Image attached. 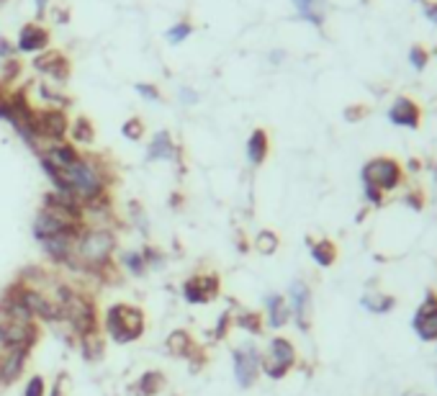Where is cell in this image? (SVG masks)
Listing matches in <instances>:
<instances>
[{
  "mask_svg": "<svg viewBox=\"0 0 437 396\" xmlns=\"http://www.w3.org/2000/svg\"><path fill=\"white\" fill-rule=\"evenodd\" d=\"M11 57H13V46L8 44L3 37H0V60H11Z\"/></svg>",
  "mask_w": 437,
  "mask_h": 396,
  "instance_id": "obj_46",
  "label": "cell"
},
{
  "mask_svg": "<svg viewBox=\"0 0 437 396\" xmlns=\"http://www.w3.org/2000/svg\"><path fill=\"white\" fill-rule=\"evenodd\" d=\"M409 62H412V68H415L417 72H422V70L427 68V62H430V52H427L424 46L415 44L409 49Z\"/></svg>",
  "mask_w": 437,
  "mask_h": 396,
  "instance_id": "obj_38",
  "label": "cell"
},
{
  "mask_svg": "<svg viewBox=\"0 0 437 396\" xmlns=\"http://www.w3.org/2000/svg\"><path fill=\"white\" fill-rule=\"evenodd\" d=\"M41 209L57 211L62 217L72 219V222H83L85 224V206L77 201L72 193H60V191H49L41 198Z\"/></svg>",
  "mask_w": 437,
  "mask_h": 396,
  "instance_id": "obj_15",
  "label": "cell"
},
{
  "mask_svg": "<svg viewBox=\"0 0 437 396\" xmlns=\"http://www.w3.org/2000/svg\"><path fill=\"white\" fill-rule=\"evenodd\" d=\"M167 386V378L162 371H144L139 378L134 381V386H131V394L134 396H157L162 394V389Z\"/></svg>",
  "mask_w": 437,
  "mask_h": 396,
  "instance_id": "obj_24",
  "label": "cell"
},
{
  "mask_svg": "<svg viewBox=\"0 0 437 396\" xmlns=\"http://www.w3.org/2000/svg\"><path fill=\"white\" fill-rule=\"evenodd\" d=\"M419 3H422L424 15H427L432 23H437V3H435V0H419Z\"/></svg>",
  "mask_w": 437,
  "mask_h": 396,
  "instance_id": "obj_44",
  "label": "cell"
},
{
  "mask_svg": "<svg viewBox=\"0 0 437 396\" xmlns=\"http://www.w3.org/2000/svg\"><path fill=\"white\" fill-rule=\"evenodd\" d=\"M412 329L422 343H437V291L427 288L422 304L412 317Z\"/></svg>",
  "mask_w": 437,
  "mask_h": 396,
  "instance_id": "obj_12",
  "label": "cell"
},
{
  "mask_svg": "<svg viewBox=\"0 0 437 396\" xmlns=\"http://www.w3.org/2000/svg\"><path fill=\"white\" fill-rule=\"evenodd\" d=\"M260 360H263V352L252 340H244L232 350V373L240 389L255 386L257 376H260Z\"/></svg>",
  "mask_w": 437,
  "mask_h": 396,
  "instance_id": "obj_6",
  "label": "cell"
},
{
  "mask_svg": "<svg viewBox=\"0 0 437 396\" xmlns=\"http://www.w3.org/2000/svg\"><path fill=\"white\" fill-rule=\"evenodd\" d=\"M41 337V327L37 321L21 324L0 317V350H34V345Z\"/></svg>",
  "mask_w": 437,
  "mask_h": 396,
  "instance_id": "obj_8",
  "label": "cell"
},
{
  "mask_svg": "<svg viewBox=\"0 0 437 396\" xmlns=\"http://www.w3.org/2000/svg\"><path fill=\"white\" fill-rule=\"evenodd\" d=\"M234 327L257 337V335H263L265 319L260 312H237V314H234Z\"/></svg>",
  "mask_w": 437,
  "mask_h": 396,
  "instance_id": "obj_31",
  "label": "cell"
},
{
  "mask_svg": "<svg viewBox=\"0 0 437 396\" xmlns=\"http://www.w3.org/2000/svg\"><path fill=\"white\" fill-rule=\"evenodd\" d=\"M404 396H422V394H404Z\"/></svg>",
  "mask_w": 437,
  "mask_h": 396,
  "instance_id": "obj_49",
  "label": "cell"
},
{
  "mask_svg": "<svg viewBox=\"0 0 437 396\" xmlns=\"http://www.w3.org/2000/svg\"><path fill=\"white\" fill-rule=\"evenodd\" d=\"M121 134L131 139V142H139L144 136V121L142 119H129L124 127H121Z\"/></svg>",
  "mask_w": 437,
  "mask_h": 396,
  "instance_id": "obj_39",
  "label": "cell"
},
{
  "mask_svg": "<svg viewBox=\"0 0 437 396\" xmlns=\"http://www.w3.org/2000/svg\"><path fill=\"white\" fill-rule=\"evenodd\" d=\"M46 44H49V31L44 26H39V23H26L18 31V41H15L18 52H41V49H46Z\"/></svg>",
  "mask_w": 437,
  "mask_h": 396,
  "instance_id": "obj_22",
  "label": "cell"
},
{
  "mask_svg": "<svg viewBox=\"0 0 437 396\" xmlns=\"http://www.w3.org/2000/svg\"><path fill=\"white\" fill-rule=\"evenodd\" d=\"M34 132H37L41 150L46 144L54 142H67L70 119L65 108H34Z\"/></svg>",
  "mask_w": 437,
  "mask_h": 396,
  "instance_id": "obj_7",
  "label": "cell"
},
{
  "mask_svg": "<svg viewBox=\"0 0 437 396\" xmlns=\"http://www.w3.org/2000/svg\"><path fill=\"white\" fill-rule=\"evenodd\" d=\"M363 116H368V108H365V106H350V108H345L347 121H360Z\"/></svg>",
  "mask_w": 437,
  "mask_h": 396,
  "instance_id": "obj_42",
  "label": "cell"
},
{
  "mask_svg": "<svg viewBox=\"0 0 437 396\" xmlns=\"http://www.w3.org/2000/svg\"><path fill=\"white\" fill-rule=\"evenodd\" d=\"M407 203L412 206L415 211H422V206H424V198H422V193L419 191H415V193H409L407 196Z\"/></svg>",
  "mask_w": 437,
  "mask_h": 396,
  "instance_id": "obj_45",
  "label": "cell"
},
{
  "mask_svg": "<svg viewBox=\"0 0 437 396\" xmlns=\"http://www.w3.org/2000/svg\"><path fill=\"white\" fill-rule=\"evenodd\" d=\"M309 242V253H311V260L317 262L319 268H332L334 262H337V255H339V250H337V245L332 242V239H327V237H322V239H306Z\"/></svg>",
  "mask_w": 437,
  "mask_h": 396,
  "instance_id": "obj_25",
  "label": "cell"
},
{
  "mask_svg": "<svg viewBox=\"0 0 437 396\" xmlns=\"http://www.w3.org/2000/svg\"><path fill=\"white\" fill-rule=\"evenodd\" d=\"M288 307H291V317H294L296 327L301 332H309L314 309H311V288L306 281L299 278V281L291 283V288H288Z\"/></svg>",
  "mask_w": 437,
  "mask_h": 396,
  "instance_id": "obj_14",
  "label": "cell"
},
{
  "mask_svg": "<svg viewBox=\"0 0 437 396\" xmlns=\"http://www.w3.org/2000/svg\"><path fill=\"white\" fill-rule=\"evenodd\" d=\"M77 347H80V355H83L88 363H98L106 352V340L100 335V329L96 332H88V335L77 337Z\"/></svg>",
  "mask_w": 437,
  "mask_h": 396,
  "instance_id": "obj_26",
  "label": "cell"
},
{
  "mask_svg": "<svg viewBox=\"0 0 437 396\" xmlns=\"http://www.w3.org/2000/svg\"><path fill=\"white\" fill-rule=\"evenodd\" d=\"M6 96H8V90H6V85H3V82H0V103H3V101H6Z\"/></svg>",
  "mask_w": 437,
  "mask_h": 396,
  "instance_id": "obj_47",
  "label": "cell"
},
{
  "mask_svg": "<svg viewBox=\"0 0 437 396\" xmlns=\"http://www.w3.org/2000/svg\"><path fill=\"white\" fill-rule=\"evenodd\" d=\"M252 247H255L257 255H263V257H270V255L278 253L280 247V237L273 229H260L252 239Z\"/></svg>",
  "mask_w": 437,
  "mask_h": 396,
  "instance_id": "obj_32",
  "label": "cell"
},
{
  "mask_svg": "<svg viewBox=\"0 0 437 396\" xmlns=\"http://www.w3.org/2000/svg\"><path fill=\"white\" fill-rule=\"evenodd\" d=\"M21 396H46V378L44 376H31L26 378V386H23Z\"/></svg>",
  "mask_w": 437,
  "mask_h": 396,
  "instance_id": "obj_37",
  "label": "cell"
},
{
  "mask_svg": "<svg viewBox=\"0 0 437 396\" xmlns=\"http://www.w3.org/2000/svg\"><path fill=\"white\" fill-rule=\"evenodd\" d=\"M134 90L144 98V101H152V103H159V101H162V93H159V88H157V85H152V82H136Z\"/></svg>",
  "mask_w": 437,
  "mask_h": 396,
  "instance_id": "obj_40",
  "label": "cell"
},
{
  "mask_svg": "<svg viewBox=\"0 0 437 396\" xmlns=\"http://www.w3.org/2000/svg\"><path fill=\"white\" fill-rule=\"evenodd\" d=\"M360 307L370 314H389L396 307V299L391 293H363Z\"/></svg>",
  "mask_w": 437,
  "mask_h": 396,
  "instance_id": "obj_29",
  "label": "cell"
},
{
  "mask_svg": "<svg viewBox=\"0 0 437 396\" xmlns=\"http://www.w3.org/2000/svg\"><path fill=\"white\" fill-rule=\"evenodd\" d=\"M65 381H67V373H60L57 376V381L52 383V389L46 396H65Z\"/></svg>",
  "mask_w": 437,
  "mask_h": 396,
  "instance_id": "obj_43",
  "label": "cell"
},
{
  "mask_svg": "<svg viewBox=\"0 0 437 396\" xmlns=\"http://www.w3.org/2000/svg\"><path fill=\"white\" fill-rule=\"evenodd\" d=\"M159 160H181V147L173 142V134L159 129L157 134L150 139V147H147V162H159Z\"/></svg>",
  "mask_w": 437,
  "mask_h": 396,
  "instance_id": "obj_19",
  "label": "cell"
},
{
  "mask_svg": "<svg viewBox=\"0 0 437 396\" xmlns=\"http://www.w3.org/2000/svg\"><path fill=\"white\" fill-rule=\"evenodd\" d=\"M70 144H83V147H91L96 142V127H93L91 119L85 116H77L75 121H70Z\"/></svg>",
  "mask_w": 437,
  "mask_h": 396,
  "instance_id": "obj_28",
  "label": "cell"
},
{
  "mask_svg": "<svg viewBox=\"0 0 437 396\" xmlns=\"http://www.w3.org/2000/svg\"><path fill=\"white\" fill-rule=\"evenodd\" d=\"M100 329H103V335H106L113 345L136 343V340L144 335V329H147L144 309L136 307V304H124V301L111 304V307L103 312Z\"/></svg>",
  "mask_w": 437,
  "mask_h": 396,
  "instance_id": "obj_3",
  "label": "cell"
},
{
  "mask_svg": "<svg viewBox=\"0 0 437 396\" xmlns=\"http://www.w3.org/2000/svg\"><path fill=\"white\" fill-rule=\"evenodd\" d=\"M142 257H144V265L147 270H162L167 265V255L155 245H147L142 247Z\"/></svg>",
  "mask_w": 437,
  "mask_h": 396,
  "instance_id": "obj_34",
  "label": "cell"
},
{
  "mask_svg": "<svg viewBox=\"0 0 437 396\" xmlns=\"http://www.w3.org/2000/svg\"><path fill=\"white\" fill-rule=\"evenodd\" d=\"M44 6H46V0H37V11H39V13H44Z\"/></svg>",
  "mask_w": 437,
  "mask_h": 396,
  "instance_id": "obj_48",
  "label": "cell"
},
{
  "mask_svg": "<svg viewBox=\"0 0 437 396\" xmlns=\"http://www.w3.org/2000/svg\"><path fill=\"white\" fill-rule=\"evenodd\" d=\"M34 68H37L41 75H46L49 80H54V82H65L70 77V62L62 52L39 54L37 60H34Z\"/></svg>",
  "mask_w": 437,
  "mask_h": 396,
  "instance_id": "obj_18",
  "label": "cell"
},
{
  "mask_svg": "<svg viewBox=\"0 0 437 396\" xmlns=\"http://www.w3.org/2000/svg\"><path fill=\"white\" fill-rule=\"evenodd\" d=\"M268 152H270V142H268V132L265 129H255L247 139V160L252 167H260V165L268 160Z\"/></svg>",
  "mask_w": 437,
  "mask_h": 396,
  "instance_id": "obj_27",
  "label": "cell"
},
{
  "mask_svg": "<svg viewBox=\"0 0 437 396\" xmlns=\"http://www.w3.org/2000/svg\"><path fill=\"white\" fill-rule=\"evenodd\" d=\"M183 301L201 307V304H211L218 299L221 293V278L216 273H193L190 278H185L181 286Z\"/></svg>",
  "mask_w": 437,
  "mask_h": 396,
  "instance_id": "obj_9",
  "label": "cell"
},
{
  "mask_svg": "<svg viewBox=\"0 0 437 396\" xmlns=\"http://www.w3.org/2000/svg\"><path fill=\"white\" fill-rule=\"evenodd\" d=\"M167 352L173 355V358H193V355H198V347H196V340H193V335H190L188 329H173L170 335H167V343H165Z\"/></svg>",
  "mask_w": 437,
  "mask_h": 396,
  "instance_id": "obj_23",
  "label": "cell"
},
{
  "mask_svg": "<svg viewBox=\"0 0 437 396\" xmlns=\"http://www.w3.org/2000/svg\"><path fill=\"white\" fill-rule=\"evenodd\" d=\"M389 121L393 127H404V129H419V121H422V108L407 96H399L389 108Z\"/></svg>",
  "mask_w": 437,
  "mask_h": 396,
  "instance_id": "obj_17",
  "label": "cell"
},
{
  "mask_svg": "<svg viewBox=\"0 0 437 396\" xmlns=\"http://www.w3.org/2000/svg\"><path fill=\"white\" fill-rule=\"evenodd\" d=\"M0 3H3V0H0Z\"/></svg>",
  "mask_w": 437,
  "mask_h": 396,
  "instance_id": "obj_50",
  "label": "cell"
},
{
  "mask_svg": "<svg viewBox=\"0 0 437 396\" xmlns=\"http://www.w3.org/2000/svg\"><path fill=\"white\" fill-rule=\"evenodd\" d=\"M234 324V314H232V309H226V312H221L216 319V324H214L211 329V343H218V340H226V335H229V329H232Z\"/></svg>",
  "mask_w": 437,
  "mask_h": 396,
  "instance_id": "obj_36",
  "label": "cell"
},
{
  "mask_svg": "<svg viewBox=\"0 0 437 396\" xmlns=\"http://www.w3.org/2000/svg\"><path fill=\"white\" fill-rule=\"evenodd\" d=\"M29 363V350H0V386H13L21 381Z\"/></svg>",
  "mask_w": 437,
  "mask_h": 396,
  "instance_id": "obj_16",
  "label": "cell"
},
{
  "mask_svg": "<svg viewBox=\"0 0 437 396\" xmlns=\"http://www.w3.org/2000/svg\"><path fill=\"white\" fill-rule=\"evenodd\" d=\"M80 232H62V234H54V237H46L44 242H39L46 260L52 262V265L72 270V262H75V239Z\"/></svg>",
  "mask_w": 437,
  "mask_h": 396,
  "instance_id": "obj_13",
  "label": "cell"
},
{
  "mask_svg": "<svg viewBox=\"0 0 437 396\" xmlns=\"http://www.w3.org/2000/svg\"><path fill=\"white\" fill-rule=\"evenodd\" d=\"M119 250V237L111 226H83V232L75 239V262L72 270L106 276L113 265V255Z\"/></svg>",
  "mask_w": 437,
  "mask_h": 396,
  "instance_id": "obj_2",
  "label": "cell"
},
{
  "mask_svg": "<svg viewBox=\"0 0 437 396\" xmlns=\"http://www.w3.org/2000/svg\"><path fill=\"white\" fill-rule=\"evenodd\" d=\"M363 188H376L378 193H391L404 180V167L393 158H373L360 170Z\"/></svg>",
  "mask_w": 437,
  "mask_h": 396,
  "instance_id": "obj_5",
  "label": "cell"
},
{
  "mask_svg": "<svg viewBox=\"0 0 437 396\" xmlns=\"http://www.w3.org/2000/svg\"><path fill=\"white\" fill-rule=\"evenodd\" d=\"M291 321V307L288 299L280 293H268L265 296V327L283 329Z\"/></svg>",
  "mask_w": 437,
  "mask_h": 396,
  "instance_id": "obj_20",
  "label": "cell"
},
{
  "mask_svg": "<svg viewBox=\"0 0 437 396\" xmlns=\"http://www.w3.org/2000/svg\"><path fill=\"white\" fill-rule=\"evenodd\" d=\"M265 358L273 360V363H278V366L286 368V371H294V366L299 363V352H296L294 343H291L288 337L278 335L268 343V352H265Z\"/></svg>",
  "mask_w": 437,
  "mask_h": 396,
  "instance_id": "obj_21",
  "label": "cell"
},
{
  "mask_svg": "<svg viewBox=\"0 0 437 396\" xmlns=\"http://www.w3.org/2000/svg\"><path fill=\"white\" fill-rule=\"evenodd\" d=\"M62 321L70 327V332L75 337H83L88 332L100 329L98 309H96V299L91 293H85L83 288H77L72 293V299L67 304H62Z\"/></svg>",
  "mask_w": 437,
  "mask_h": 396,
  "instance_id": "obj_4",
  "label": "cell"
},
{
  "mask_svg": "<svg viewBox=\"0 0 437 396\" xmlns=\"http://www.w3.org/2000/svg\"><path fill=\"white\" fill-rule=\"evenodd\" d=\"M83 222H72V219L62 217L57 211H49V209H39L34 222H31V234L37 242H44L46 237H54V234H62V232H80L83 229Z\"/></svg>",
  "mask_w": 437,
  "mask_h": 396,
  "instance_id": "obj_10",
  "label": "cell"
},
{
  "mask_svg": "<svg viewBox=\"0 0 437 396\" xmlns=\"http://www.w3.org/2000/svg\"><path fill=\"white\" fill-rule=\"evenodd\" d=\"M119 262H121V268L134 278H142L144 273H147V265H144L142 253H136V250H126V253H121Z\"/></svg>",
  "mask_w": 437,
  "mask_h": 396,
  "instance_id": "obj_33",
  "label": "cell"
},
{
  "mask_svg": "<svg viewBox=\"0 0 437 396\" xmlns=\"http://www.w3.org/2000/svg\"><path fill=\"white\" fill-rule=\"evenodd\" d=\"M15 281H18V278H15ZM18 283H21L23 301H26V307L31 309V314L37 317V321H44V324H60L62 309L57 307V301H54L49 293L41 291V288H31V286H26L23 281H18Z\"/></svg>",
  "mask_w": 437,
  "mask_h": 396,
  "instance_id": "obj_11",
  "label": "cell"
},
{
  "mask_svg": "<svg viewBox=\"0 0 437 396\" xmlns=\"http://www.w3.org/2000/svg\"><path fill=\"white\" fill-rule=\"evenodd\" d=\"M60 175L65 180L67 193L75 196L83 206L111 201V172H108L106 162L100 158L80 155V160Z\"/></svg>",
  "mask_w": 437,
  "mask_h": 396,
  "instance_id": "obj_1",
  "label": "cell"
},
{
  "mask_svg": "<svg viewBox=\"0 0 437 396\" xmlns=\"http://www.w3.org/2000/svg\"><path fill=\"white\" fill-rule=\"evenodd\" d=\"M294 8L299 11L304 21L314 23V26H322L325 23V3L327 0H291Z\"/></svg>",
  "mask_w": 437,
  "mask_h": 396,
  "instance_id": "obj_30",
  "label": "cell"
},
{
  "mask_svg": "<svg viewBox=\"0 0 437 396\" xmlns=\"http://www.w3.org/2000/svg\"><path fill=\"white\" fill-rule=\"evenodd\" d=\"M190 34H193V23L190 21H178L165 31V39L170 41V44H181V41H185Z\"/></svg>",
  "mask_w": 437,
  "mask_h": 396,
  "instance_id": "obj_35",
  "label": "cell"
},
{
  "mask_svg": "<svg viewBox=\"0 0 437 396\" xmlns=\"http://www.w3.org/2000/svg\"><path fill=\"white\" fill-rule=\"evenodd\" d=\"M178 98H181V103L183 106H193L198 103V93L193 88H188V85H183L181 93H178Z\"/></svg>",
  "mask_w": 437,
  "mask_h": 396,
  "instance_id": "obj_41",
  "label": "cell"
}]
</instances>
